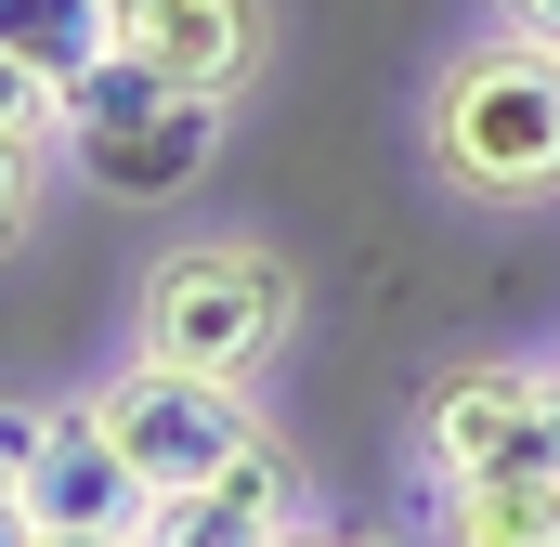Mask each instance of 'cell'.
<instances>
[{"instance_id":"cell-3","label":"cell","mask_w":560,"mask_h":547,"mask_svg":"<svg viewBox=\"0 0 560 547\" xmlns=\"http://www.w3.org/2000/svg\"><path fill=\"white\" fill-rule=\"evenodd\" d=\"M222 131H235V105L222 92H183V79H156L143 53H105L79 92H66V170L92 183V196H118V209H170V196H196L209 170H222Z\"/></svg>"},{"instance_id":"cell-7","label":"cell","mask_w":560,"mask_h":547,"mask_svg":"<svg viewBox=\"0 0 560 547\" xmlns=\"http://www.w3.org/2000/svg\"><path fill=\"white\" fill-rule=\"evenodd\" d=\"M275 39H287L275 0H143L131 26H118V53H143V66H156V79H183V92H222V105H248V92H261Z\"/></svg>"},{"instance_id":"cell-17","label":"cell","mask_w":560,"mask_h":547,"mask_svg":"<svg viewBox=\"0 0 560 547\" xmlns=\"http://www.w3.org/2000/svg\"><path fill=\"white\" fill-rule=\"evenodd\" d=\"M26 547H131V535H26Z\"/></svg>"},{"instance_id":"cell-8","label":"cell","mask_w":560,"mask_h":547,"mask_svg":"<svg viewBox=\"0 0 560 547\" xmlns=\"http://www.w3.org/2000/svg\"><path fill=\"white\" fill-rule=\"evenodd\" d=\"M300 522H313V496H300V456L261 430V443H248L222 482H183V496H156L131 547H287Z\"/></svg>"},{"instance_id":"cell-10","label":"cell","mask_w":560,"mask_h":547,"mask_svg":"<svg viewBox=\"0 0 560 547\" xmlns=\"http://www.w3.org/2000/svg\"><path fill=\"white\" fill-rule=\"evenodd\" d=\"M0 53H13V66H39L52 92H79L118 39H105V13H92V0H0ZM52 131H66V118H52Z\"/></svg>"},{"instance_id":"cell-6","label":"cell","mask_w":560,"mask_h":547,"mask_svg":"<svg viewBox=\"0 0 560 547\" xmlns=\"http://www.w3.org/2000/svg\"><path fill=\"white\" fill-rule=\"evenodd\" d=\"M535 379L548 352H482V365H443L418 392V469L430 482H482V469H522L535 456Z\"/></svg>"},{"instance_id":"cell-18","label":"cell","mask_w":560,"mask_h":547,"mask_svg":"<svg viewBox=\"0 0 560 547\" xmlns=\"http://www.w3.org/2000/svg\"><path fill=\"white\" fill-rule=\"evenodd\" d=\"M0 547H26V509H13V496H0Z\"/></svg>"},{"instance_id":"cell-9","label":"cell","mask_w":560,"mask_h":547,"mask_svg":"<svg viewBox=\"0 0 560 547\" xmlns=\"http://www.w3.org/2000/svg\"><path fill=\"white\" fill-rule=\"evenodd\" d=\"M430 547H560V482H548V469H482V482H443Z\"/></svg>"},{"instance_id":"cell-15","label":"cell","mask_w":560,"mask_h":547,"mask_svg":"<svg viewBox=\"0 0 560 547\" xmlns=\"http://www.w3.org/2000/svg\"><path fill=\"white\" fill-rule=\"evenodd\" d=\"M495 26H509V39H535V53H560V0H495Z\"/></svg>"},{"instance_id":"cell-14","label":"cell","mask_w":560,"mask_h":547,"mask_svg":"<svg viewBox=\"0 0 560 547\" xmlns=\"http://www.w3.org/2000/svg\"><path fill=\"white\" fill-rule=\"evenodd\" d=\"M522 469L560 482V352H548V379H535V456H522Z\"/></svg>"},{"instance_id":"cell-13","label":"cell","mask_w":560,"mask_h":547,"mask_svg":"<svg viewBox=\"0 0 560 547\" xmlns=\"http://www.w3.org/2000/svg\"><path fill=\"white\" fill-rule=\"evenodd\" d=\"M39 430H52V405H0V496L39 469Z\"/></svg>"},{"instance_id":"cell-4","label":"cell","mask_w":560,"mask_h":547,"mask_svg":"<svg viewBox=\"0 0 560 547\" xmlns=\"http://www.w3.org/2000/svg\"><path fill=\"white\" fill-rule=\"evenodd\" d=\"M105 430H118V456H131L143 496H183V482H222L275 417L248 379H170V365H118L105 379Z\"/></svg>"},{"instance_id":"cell-16","label":"cell","mask_w":560,"mask_h":547,"mask_svg":"<svg viewBox=\"0 0 560 547\" xmlns=\"http://www.w3.org/2000/svg\"><path fill=\"white\" fill-rule=\"evenodd\" d=\"M287 547H392V535H365V522H300Z\"/></svg>"},{"instance_id":"cell-2","label":"cell","mask_w":560,"mask_h":547,"mask_svg":"<svg viewBox=\"0 0 560 547\" xmlns=\"http://www.w3.org/2000/svg\"><path fill=\"white\" fill-rule=\"evenodd\" d=\"M287 339H300V261L275 235H170L131 274V365L261 392V365H287Z\"/></svg>"},{"instance_id":"cell-12","label":"cell","mask_w":560,"mask_h":547,"mask_svg":"<svg viewBox=\"0 0 560 547\" xmlns=\"http://www.w3.org/2000/svg\"><path fill=\"white\" fill-rule=\"evenodd\" d=\"M52 118H66V92H52L39 66L0 53V131H13V143H52ZM52 156H66V143H52Z\"/></svg>"},{"instance_id":"cell-1","label":"cell","mask_w":560,"mask_h":547,"mask_svg":"<svg viewBox=\"0 0 560 547\" xmlns=\"http://www.w3.org/2000/svg\"><path fill=\"white\" fill-rule=\"evenodd\" d=\"M418 156L456 209H560V53L482 26L430 66Z\"/></svg>"},{"instance_id":"cell-11","label":"cell","mask_w":560,"mask_h":547,"mask_svg":"<svg viewBox=\"0 0 560 547\" xmlns=\"http://www.w3.org/2000/svg\"><path fill=\"white\" fill-rule=\"evenodd\" d=\"M52 170H66L52 143H13V131H0V248H26V235H39V196H52Z\"/></svg>"},{"instance_id":"cell-5","label":"cell","mask_w":560,"mask_h":547,"mask_svg":"<svg viewBox=\"0 0 560 547\" xmlns=\"http://www.w3.org/2000/svg\"><path fill=\"white\" fill-rule=\"evenodd\" d=\"M13 509H26V535H143V496L131 456H118V430H105V392H66L52 430H39V469L13 482Z\"/></svg>"}]
</instances>
